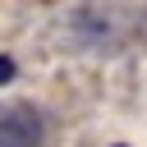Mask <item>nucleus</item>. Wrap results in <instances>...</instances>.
<instances>
[{
  "instance_id": "1",
  "label": "nucleus",
  "mask_w": 147,
  "mask_h": 147,
  "mask_svg": "<svg viewBox=\"0 0 147 147\" xmlns=\"http://www.w3.org/2000/svg\"><path fill=\"white\" fill-rule=\"evenodd\" d=\"M0 147H41V115L37 106H5L0 110Z\"/></svg>"
},
{
  "instance_id": "2",
  "label": "nucleus",
  "mask_w": 147,
  "mask_h": 147,
  "mask_svg": "<svg viewBox=\"0 0 147 147\" xmlns=\"http://www.w3.org/2000/svg\"><path fill=\"white\" fill-rule=\"evenodd\" d=\"M9 78H14V60H9V55H0V83H9Z\"/></svg>"
},
{
  "instance_id": "3",
  "label": "nucleus",
  "mask_w": 147,
  "mask_h": 147,
  "mask_svg": "<svg viewBox=\"0 0 147 147\" xmlns=\"http://www.w3.org/2000/svg\"><path fill=\"white\" fill-rule=\"evenodd\" d=\"M115 147H124V142H115Z\"/></svg>"
}]
</instances>
